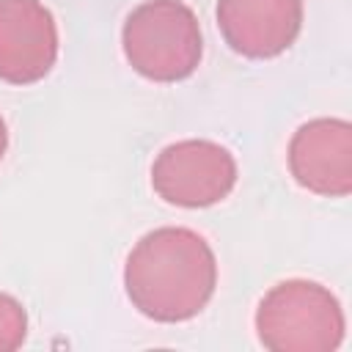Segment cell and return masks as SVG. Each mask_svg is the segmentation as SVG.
I'll list each match as a JSON object with an SVG mask.
<instances>
[{"label": "cell", "instance_id": "1", "mask_svg": "<svg viewBox=\"0 0 352 352\" xmlns=\"http://www.w3.org/2000/svg\"><path fill=\"white\" fill-rule=\"evenodd\" d=\"M124 286L132 305L154 322L192 319L217 286L214 250L190 228H154L126 256Z\"/></svg>", "mask_w": 352, "mask_h": 352}, {"label": "cell", "instance_id": "2", "mask_svg": "<svg viewBox=\"0 0 352 352\" xmlns=\"http://www.w3.org/2000/svg\"><path fill=\"white\" fill-rule=\"evenodd\" d=\"M256 330L258 341L272 352H333L344 341L346 319L327 286L292 278L264 294Z\"/></svg>", "mask_w": 352, "mask_h": 352}, {"label": "cell", "instance_id": "3", "mask_svg": "<svg viewBox=\"0 0 352 352\" xmlns=\"http://www.w3.org/2000/svg\"><path fill=\"white\" fill-rule=\"evenodd\" d=\"M121 44L132 69L154 82L190 77L204 52L198 16L182 0H146L132 8Z\"/></svg>", "mask_w": 352, "mask_h": 352}, {"label": "cell", "instance_id": "4", "mask_svg": "<svg viewBox=\"0 0 352 352\" xmlns=\"http://www.w3.org/2000/svg\"><path fill=\"white\" fill-rule=\"evenodd\" d=\"M236 184L234 154L212 140H179L165 146L151 165V187L176 206L198 209L223 201Z\"/></svg>", "mask_w": 352, "mask_h": 352}, {"label": "cell", "instance_id": "5", "mask_svg": "<svg viewBox=\"0 0 352 352\" xmlns=\"http://www.w3.org/2000/svg\"><path fill=\"white\" fill-rule=\"evenodd\" d=\"M58 58V28L41 0H0V80L38 82Z\"/></svg>", "mask_w": 352, "mask_h": 352}, {"label": "cell", "instance_id": "6", "mask_svg": "<svg viewBox=\"0 0 352 352\" xmlns=\"http://www.w3.org/2000/svg\"><path fill=\"white\" fill-rule=\"evenodd\" d=\"M294 182L316 195L341 198L352 190V126L344 118H314L289 143Z\"/></svg>", "mask_w": 352, "mask_h": 352}, {"label": "cell", "instance_id": "7", "mask_svg": "<svg viewBox=\"0 0 352 352\" xmlns=\"http://www.w3.org/2000/svg\"><path fill=\"white\" fill-rule=\"evenodd\" d=\"M217 28L245 58H275L302 28V0H220Z\"/></svg>", "mask_w": 352, "mask_h": 352}, {"label": "cell", "instance_id": "8", "mask_svg": "<svg viewBox=\"0 0 352 352\" xmlns=\"http://www.w3.org/2000/svg\"><path fill=\"white\" fill-rule=\"evenodd\" d=\"M28 336V314L22 302L0 292V352H14Z\"/></svg>", "mask_w": 352, "mask_h": 352}, {"label": "cell", "instance_id": "9", "mask_svg": "<svg viewBox=\"0 0 352 352\" xmlns=\"http://www.w3.org/2000/svg\"><path fill=\"white\" fill-rule=\"evenodd\" d=\"M6 146H8V132H6V121H3V116H0V160H3V154H6Z\"/></svg>", "mask_w": 352, "mask_h": 352}]
</instances>
